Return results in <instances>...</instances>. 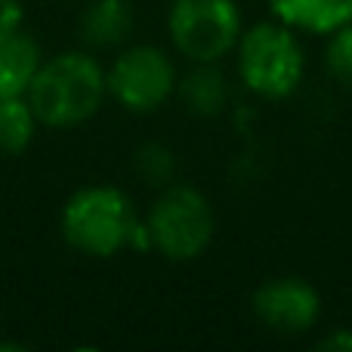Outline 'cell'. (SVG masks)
<instances>
[{
    "label": "cell",
    "instance_id": "obj_9",
    "mask_svg": "<svg viewBox=\"0 0 352 352\" xmlns=\"http://www.w3.org/2000/svg\"><path fill=\"white\" fill-rule=\"evenodd\" d=\"M41 68V47L25 31L0 37V96H25Z\"/></svg>",
    "mask_w": 352,
    "mask_h": 352
},
{
    "label": "cell",
    "instance_id": "obj_3",
    "mask_svg": "<svg viewBox=\"0 0 352 352\" xmlns=\"http://www.w3.org/2000/svg\"><path fill=\"white\" fill-rule=\"evenodd\" d=\"M241 80L263 99H285L303 78V50L285 22L254 25L238 41Z\"/></svg>",
    "mask_w": 352,
    "mask_h": 352
},
{
    "label": "cell",
    "instance_id": "obj_15",
    "mask_svg": "<svg viewBox=\"0 0 352 352\" xmlns=\"http://www.w3.org/2000/svg\"><path fill=\"white\" fill-rule=\"evenodd\" d=\"M22 31V3L19 0H0V37Z\"/></svg>",
    "mask_w": 352,
    "mask_h": 352
},
{
    "label": "cell",
    "instance_id": "obj_7",
    "mask_svg": "<svg viewBox=\"0 0 352 352\" xmlns=\"http://www.w3.org/2000/svg\"><path fill=\"white\" fill-rule=\"evenodd\" d=\"M254 312L266 328L281 334H303L318 322L322 300L303 278H275L254 294Z\"/></svg>",
    "mask_w": 352,
    "mask_h": 352
},
{
    "label": "cell",
    "instance_id": "obj_13",
    "mask_svg": "<svg viewBox=\"0 0 352 352\" xmlns=\"http://www.w3.org/2000/svg\"><path fill=\"white\" fill-rule=\"evenodd\" d=\"M324 59H328V72L334 74V80H340L343 87H352V22L331 31V43Z\"/></svg>",
    "mask_w": 352,
    "mask_h": 352
},
{
    "label": "cell",
    "instance_id": "obj_4",
    "mask_svg": "<svg viewBox=\"0 0 352 352\" xmlns=\"http://www.w3.org/2000/svg\"><path fill=\"white\" fill-rule=\"evenodd\" d=\"M146 232L167 260H195L213 238V210L198 188L173 186L155 201Z\"/></svg>",
    "mask_w": 352,
    "mask_h": 352
},
{
    "label": "cell",
    "instance_id": "obj_14",
    "mask_svg": "<svg viewBox=\"0 0 352 352\" xmlns=\"http://www.w3.org/2000/svg\"><path fill=\"white\" fill-rule=\"evenodd\" d=\"M140 164H142V173H146L148 179L161 182L167 173H170L173 161H170V152H164L161 146H148V148H142Z\"/></svg>",
    "mask_w": 352,
    "mask_h": 352
},
{
    "label": "cell",
    "instance_id": "obj_12",
    "mask_svg": "<svg viewBox=\"0 0 352 352\" xmlns=\"http://www.w3.org/2000/svg\"><path fill=\"white\" fill-rule=\"evenodd\" d=\"M226 96H229V90H226V84H223V74H219L217 68H210V62H207V68H198V72L188 74L186 99L195 111L213 115V111H219Z\"/></svg>",
    "mask_w": 352,
    "mask_h": 352
},
{
    "label": "cell",
    "instance_id": "obj_5",
    "mask_svg": "<svg viewBox=\"0 0 352 352\" xmlns=\"http://www.w3.org/2000/svg\"><path fill=\"white\" fill-rule=\"evenodd\" d=\"M173 47L192 62H219L241 41V12L235 0H173Z\"/></svg>",
    "mask_w": 352,
    "mask_h": 352
},
{
    "label": "cell",
    "instance_id": "obj_8",
    "mask_svg": "<svg viewBox=\"0 0 352 352\" xmlns=\"http://www.w3.org/2000/svg\"><path fill=\"white\" fill-rule=\"evenodd\" d=\"M278 22L309 34H331L352 22V0H269Z\"/></svg>",
    "mask_w": 352,
    "mask_h": 352
},
{
    "label": "cell",
    "instance_id": "obj_10",
    "mask_svg": "<svg viewBox=\"0 0 352 352\" xmlns=\"http://www.w3.org/2000/svg\"><path fill=\"white\" fill-rule=\"evenodd\" d=\"M133 28V10L130 0H93L80 19L84 41L93 47H111L121 43Z\"/></svg>",
    "mask_w": 352,
    "mask_h": 352
},
{
    "label": "cell",
    "instance_id": "obj_16",
    "mask_svg": "<svg viewBox=\"0 0 352 352\" xmlns=\"http://www.w3.org/2000/svg\"><path fill=\"white\" fill-rule=\"evenodd\" d=\"M318 349H328V352H352V331H334L331 337H324L318 343Z\"/></svg>",
    "mask_w": 352,
    "mask_h": 352
},
{
    "label": "cell",
    "instance_id": "obj_2",
    "mask_svg": "<svg viewBox=\"0 0 352 352\" xmlns=\"http://www.w3.org/2000/svg\"><path fill=\"white\" fill-rule=\"evenodd\" d=\"M62 232L65 241L87 256H115L130 244H146L142 235H148L136 223L130 198L115 186L74 192L62 210Z\"/></svg>",
    "mask_w": 352,
    "mask_h": 352
},
{
    "label": "cell",
    "instance_id": "obj_11",
    "mask_svg": "<svg viewBox=\"0 0 352 352\" xmlns=\"http://www.w3.org/2000/svg\"><path fill=\"white\" fill-rule=\"evenodd\" d=\"M34 111L22 96H0V152L16 155L34 136Z\"/></svg>",
    "mask_w": 352,
    "mask_h": 352
},
{
    "label": "cell",
    "instance_id": "obj_6",
    "mask_svg": "<svg viewBox=\"0 0 352 352\" xmlns=\"http://www.w3.org/2000/svg\"><path fill=\"white\" fill-rule=\"evenodd\" d=\"M109 93L130 111H155L176 87L173 62L155 47H133L111 65Z\"/></svg>",
    "mask_w": 352,
    "mask_h": 352
},
{
    "label": "cell",
    "instance_id": "obj_1",
    "mask_svg": "<svg viewBox=\"0 0 352 352\" xmlns=\"http://www.w3.org/2000/svg\"><path fill=\"white\" fill-rule=\"evenodd\" d=\"M105 93L109 78L93 56L59 53L56 59L41 62L28 87V105L47 127H74L96 115Z\"/></svg>",
    "mask_w": 352,
    "mask_h": 352
}]
</instances>
